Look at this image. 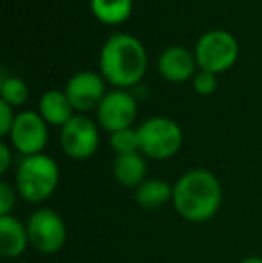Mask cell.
Instances as JSON below:
<instances>
[{
    "instance_id": "1",
    "label": "cell",
    "mask_w": 262,
    "mask_h": 263,
    "mask_svg": "<svg viewBox=\"0 0 262 263\" xmlns=\"http://www.w3.org/2000/svg\"><path fill=\"white\" fill-rule=\"evenodd\" d=\"M223 202V188L216 174L205 168L187 170L172 186V206L193 224L212 220Z\"/></svg>"
},
{
    "instance_id": "2",
    "label": "cell",
    "mask_w": 262,
    "mask_h": 263,
    "mask_svg": "<svg viewBox=\"0 0 262 263\" xmlns=\"http://www.w3.org/2000/svg\"><path fill=\"white\" fill-rule=\"evenodd\" d=\"M101 73L117 88H130L140 83L147 68V52L140 40L131 34H113L106 40L99 55Z\"/></svg>"
},
{
    "instance_id": "3",
    "label": "cell",
    "mask_w": 262,
    "mask_h": 263,
    "mask_svg": "<svg viewBox=\"0 0 262 263\" xmlns=\"http://www.w3.org/2000/svg\"><path fill=\"white\" fill-rule=\"evenodd\" d=\"M60 184V166L47 154L24 156L16 168V190L24 201L42 204L49 201Z\"/></svg>"
},
{
    "instance_id": "4",
    "label": "cell",
    "mask_w": 262,
    "mask_h": 263,
    "mask_svg": "<svg viewBox=\"0 0 262 263\" xmlns=\"http://www.w3.org/2000/svg\"><path fill=\"white\" fill-rule=\"evenodd\" d=\"M140 153L149 159L172 158L183 143V133L174 120L167 117H153L136 127Z\"/></svg>"
},
{
    "instance_id": "5",
    "label": "cell",
    "mask_w": 262,
    "mask_h": 263,
    "mask_svg": "<svg viewBox=\"0 0 262 263\" xmlns=\"http://www.w3.org/2000/svg\"><path fill=\"white\" fill-rule=\"evenodd\" d=\"M29 243L42 254H56L66 242V226L61 215L53 208H38L25 222Z\"/></svg>"
},
{
    "instance_id": "6",
    "label": "cell",
    "mask_w": 262,
    "mask_h": 263,
    "mask_svg": "<svg viewBox=\"0 0 262 263\" xmlns=\"http://www.w3.org/2000/svg\"><path fill=\"white\" fill-rule=\"evenodd\" d=\"M239 54L235 38L226 31H208L198 40L194 58L201 70L221 73L234 66Z\"/></svg>"
},
{
    "instance_id": "7",
    "label": "cell",
    "mask_w": 262,
    "mask_h": 263,
    "mask_svg": "<svg viewBox=\"0 0 262 263\" xmlns=\"http://www.w3.org/2000/svg\"><path fill=\"white\" fill-rule=\"evenodd\" d=\"M60 140L66 156L84 161L94 156L99 147V127L84 115H74L61 127Z\"/></svg>"
},
{
    "instance_id": "8",
    "label": "cell",
    "mask_w": 262,
    "mask_h": 263,
    "mask_svg": "<svg viewBox=\"0 0 262 263\" xmlns=\"http://www.w3.org/2000/svg\"><path fill=\"white\" fill-rule=\"evenodd\" d=\"M11 145L24 156L42 154L49 142L47 122L36 111H22L14 118L13 129L9 133Z\"/></svg>"
},
{
    "instance_id": "9",
    "label": "cell",
    "mask_w": 262,
    "mask_h": 263,
    "mask_svg": "<svg viewBox=\"0 0 262 263\" xmlns=\"http://www.w3.org/2000/svg\"><path fill=\"white\" fill-rule=\"evenodd\" d=\"M136 118V101L131 93L115 90L104 95L97 107V122L110 135L130 129Z\"/></svg>"
},
{
    "instance_id": "10",
    "label": "cell",
    "mask_w": 262,
    "mask_h": 263,
    "mask_svg": "<svg viewBox=\"0 0 262 263\" xmlns=\"http://www.w3.org/2000/svg\"><path fill=\"white\" fill-rule=\"evenodd\" d=\"M65 95L77 111L97 109L104 99V77L95 72H79L66 83Z\"/></svg>"
},
{
    "instance_id": "11",
    "label": "cell",
    "mask_w": 262,
    "mask_h": 263,
    "mask_svg": "<svg viewBox=\"0 0 262 263\" xmlns=\"http://www.w3.org/2000/svg\"><path fill=\"white\" fill-rule=\"evenodd\" d=\"M196 58L183 47H169L160 54L158 70L164 79L171 83H183L196 72Z\"/></svg>"
},
{
    "instance_id": "12",
    "label": "cell",
    "mask_w": 262,
    "mask_h": 263,
    "mask_svg": "<svg viewBox=\"0 0 262 263\" xmlns=\"http://www.w3.org/2000/svg\"><path fill=\"white\" fill-rule=\"evenodd\" d=\"M29 243L27 226L14 215L0 217V254L4 258H18L25 253Z\"/></svg>"
},
{
    "instance_id": "13",
    "label": "cell",
    "mask_w": 262,
    "mask_h": 263,
    "mask_svg": "<svg viewBox=\"0 0 262 263\" xmlns=\"http://www.w3.org/2000/svg\"><path fill=\"white\" fill-rule=\"evenodd\" d=\"M112 172L115 181L124 188H133L144 183L147 179V163L146 156L142 153H130V154H119L113 159Z\"/></svg>"
},
{
    "instance_id": "14",
    "label": "cell",
    "mask_w": 262,
    "mask_h": 263,
    "mask_svg": "<svg viewBox=\"0 0 262 263\" xmlns=\"http://www.w3.org/2000/svg\"><path fill=\"white\" fill-rule=\"evenodd\" d=\"M133 197L140 208L160 210L172 201V186L164 179L149 177L133 190Z\"/></svg>"
},
{
    "instance_id": "15",
    "label": "cell",
    "mask_w": 262,
    "mask_h": 263,
    "mask_svg": "<svg viewBox=\"0 0 262 263\" xmlns=\"http://www.w3.org/2000/svg\"><path fill=\"white\" fill-rule=\"evenodd\" d=\"M74 107L70 104L65 91L50 90L40 97L38 113L43 117V120L50 125H60L63 127L66 122L74 117Z\"/></svg>"
},
{
    "instance_id": "16",
    "label": "cell",
    "mask_w": 262,
    "mask_h": 263,
    "mask_svg": "<svg viewBox=\"0 0 262 263\" xmlns=\"http://www.w3.org/2000/svg\"><path fill=\"white\" fill-rule=\"evenodd\" d=\"M90 7L99 22L117 25L130 18L133 0H90Z\"/></svg>"
},
{
    "instance_id": "17",
    "label": "cell",
    "mask_w": 262,
    "mask_h": 263,
    "mask_svg": "<svg viewBox=\"0 0 262 263\" xmlns=\"http://www.w3.org/2000/svg\"><path fill=\"white\" fill-rule=\"evenodd\" d=\"M0 101L7 102L11 107L22 106L29 97V88L20 77H7L6 73L0 81Z\"/></svg>"
},
{
    "instance_id": "18",
    "label": "cell",
    "mask_w": 262,
    "mask_h": 263,
    "mask_svg": "<svg viewBox=\"0 0 262 263\" xmlns=\"http://www.w3.org/2000/svg\"><path fill=\"white\" fill-rule=\"evenodd\" d=\"M110 147L113 153L119 154H130V153H140V142L136 129H123L110 135Z\"/></svg>"
},
{
    "instance_id": "19",
    "label": "cell",
    "mask_w": 262,
    "mask_h": 263,
    "mask_svg": "<svg viewBox=\"0 0 262 263\" xmlns=\"http://www.w3.org/2000/svg\"><path fill=\"white\" fill-rule=\"evenodd\" d=\"M16 186L2 181L0 183V217L2 215H11V211L16 206Z\"/></svg>"
},
{
    "instance_id": "20",
    "label": "cell",
    "mask_w": 262,
    "mask_h": 263,
    "mask_svg": "<svg viewBox=\"0 0 262 263\" xmlns=\"http://www.w3.org/2000/svg\"><path fill=\"white\" fill-rule=\"evenodd\" d=\"M194 90L199 95H210L216 91L217 88V77L216 73L206 72V70H199V72L194 76Z\"/></svg>"
},
{
    "instance_id": "21",
    "label": "cell",
    "mask_w": 262,
    "mask_h": 263,
    "mask_svg": "<svg viewBox=\"0 0 262 263\" xmlns=\"http://www.w3.org/2000/svg\"><path fill=\"white\" fill-rule=\"evenodd\" d=\"M14 113L13 107H11L7 102L0 101V135L2 136H9L11 129H13L14 124Z\"/></svg>"
},
{
    "instance_id": "22",
    "label": "cell",
    "mask_w": 262,
    "mask_h": 263,
    "mask_svg": "<svg viewBox=\"0 0 262 263\" xmlns=\"http://www.w3.org/2000/svg\"><path fill=\"white\" fill-rule=\"evenodd\" d=\"M11 149L7 143H0V174H6L11 166Z\"/></svg>"
},
{
    "instance_id": "23",
    "label": "cell",
    "mask_w": 262,
    "mask_h": 263,
    "mask_svg": "<svg viewBox=\"0 0 262 263\" xmlns=\"http://www.w3.org/2000/svg\"><path fill=\"white\" fill-rule=\"evenodd\" d=\"M239 263H262L260 256H248V258H242Z\"/></svg>"
}]
</instances>
